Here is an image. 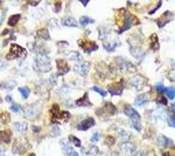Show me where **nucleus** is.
Wrapping results in <instances>:
<instances>
[{
    "label": "nucleus",
    "instance_id": "nucleus-18",
    "mask_svg": "<svg viewBox=\"0 0 175 156\" xmlns=\"http://www.w3.org/2000/svg\"><path fill=\"white\" fill-rule=\"evenodd\" d=\"M149 46L153 51H158L159 49V39L156 34H152L149 36Z\"/></svg>",
    "mask_w": 175,
    "mask_h": 156
},
{
    "label": "nucleus",
    "instance_id": "nucleus-15",
    "mask_svg": "<svg viewBox=\"0 0 175 156\" xmlns=\"http://www.w3.org/2000/svg\"><path fill=\"white\" fill-rule=\"evenodd\" d=\"M61 24L63 26H67V27H77V21L76 19L71 18V17H65L61 20Z\"/></svg>",
    "mask_w": 175,
    "mask_h": 156
},
{
    "label": "nucleus",
    "instance_id": "nucleus-2",
    "mask_svg": "<svg viewBox=\"0 0 175 156\" xmlns=\"http://www.w3.org/2000/svg\"><path fill=\"white\" fill-rule=\"evenodd\" d=\"M50 115H52L53 122H58V121L64 122V121L69 120V118H70V114L68 112H62L57 104H54L50 108Z\"/></svg>",
    "mask_w": 175,
    "mask_h": 156
},
{
    "label": "nucleus",
    "instance_id": "nucleus-50",
    "mask_svg": "<svg viewBox=\"0 0 175 156\" xmlns=\"http://www.w3.org/2000/svg\"><path fill=\"white\" fill-rule=\"evenodd\" d=\"M33 130H34V133H37V130H40V127H33Z\"/></svg>",
    "mask_w": 175,
    "mask_h": 156
},
{
    "label": "nucleus",
    "instance_id": "nucleus-34",
    "mask_svg": "<svg viewBox=\"0 0 175 156\" xmlns=\"http://www.w3.org/2000/svg\"><path fill=\"white\" fill-rule=\"evenodd\" d=\"M165 93L167 94L168 99H171V100H174L175 99V88L174 87H168V88H166V92H165Z\"/></svg>",
    "mask_w": 175,
    "mask_h": 156
},
{
    "label": "nucleus",
    "instance_id": "nucleus-13",
    "mask_svg": "<svg viewBox=\"0 0 175 156\" xmlns=\"http://www.w3.org/2000/svg\"><path fill=\"white\" fill-rule=\"evenodd\" d=\"M93 126H95V119L93 118H88V119H85L84 121H82L80 125L77 126V128L80 130H88V129H90Z\"/></svg>",
    "mask_w": 175,
    "mask_h": 156
},
{
    "label": "nucleus",
    "instance_id": "nucleus-32",
    "mask_svg": "<svg viewBox=\"0 0 175 156\" xmlns=\"http://www.w3.org/2000/svg\"><path fill=\"white\" fill-rule=\"evenodd\" d=\"M0 121L2 123H8L9 122V114L7 112H0Z\"/></svg>",
    "mask_w": 175,
    "mask_h": 156
},
{
    "label": "nucleus",
    "instance_id": "nucleus-5",
    "mask_svg": "<svg viewBox=\"0 0 175 156\" xmlns=\"http://www.w3.org/2000/svg\"><path fill=\"white\" fill-rule=\"evenodd\" d=\"M78 45L87 52V53H91L93 51H97L98 49V45L93 41H90V40H78Z\"/></svg>",
    "mask_w": 175,
    "mask_h": 156
},
{
    "label": "nucleus",
    "instance_id": "nucleus-43",
    "mask_svg": "<svg viewBox=\"0 0 175 156\" xmlns=\"http://www.w3.org/2000/svg\"><path fill=\"white\" fill-rule=\"evenodd\" d=\"M132 125H133V127H134V129H137L138 131L141 130V123H140V121H133Z\"/></svg>",
    "mask_w": 175,
    "mask_h": 156
},
{
    "label": "nucleus",
    "instance_id": "nucleus-23",
    "mask_svg": "<svg viewBox=\"0 0 175 156\" xmlns=\"http://www.w3.org/2000/svg\"><path fill=\"white\" fill-rule=\"evenodd\" d=\"M60 144H61V147H62V152H63L64 155H70V154L74 152L72 148H71V146H70L68 142H65V141H61Z\"/></svg>",
    "mask_w": 175,
    "mask_h": 156
},
{
    "label": "nucleus",
    "instance_id": "nucleus-55",
    "mask_svg": "<svg viewBox=\"0 0 175 156\" xmlns=\"http://www.w3.org/2000/svg\"><path fill=\"white\" fill-rule=\"evenodd\" d=\"M172 109H174V110H175V103H173V104H172Z\"/></svg>",
    "mask_w": 175,
    "mask_h": 156
},
{
    "label": "nucleus",
    "instance_id": "nucleus-12",
    "mask_svg": "<svg viewBox=\"0 0 175 156\" xmlns=\"http://www.w3.org/2000/svg\"><path fill=\"white\" fill-rule=\"evenodd\" d=\"M145 78H143L141 75H136L132 80H131V85L134 87V88H137V89H140V88H143L144 86H145Z\"/></svg>",
    "mask_w": 175,
    "mask_h": 156
},
{
    "label": "nucleus",
    "instance_id": "nucleus-36",
    "mask_svg": "<svg viewBox=\"0 0 175 156\" xmlns=\"http://www.w3.org/2000/svg\"><path fill=\"white\" fill-rule=\"evenodd\" d=\"M61 134V130H60V128H58L57 126H54L52 129H50V133H49V135L52 136V137H56Z\"/></svg>",
    "mask_w": 175,
    "mask_h": 156
},
{
    "label": "nucleus",
    "instance_id": "nucleus-16",
    "mask_svg": "<svg viewBox=\"0 0 175 156\" xmlns=\"http://www.w3.org/2000/svg\"><path fill=\"white\" fill-rule=\"evenodd\" d=\"M26 152V147L21 143L20 140H18L13 146V154H24Z\"/></svg>",
    "mask_w": 175,
    "mask_h": 156
},
{
    "label": "nucleus",
    "instance_id": "nucleus-29",
    "mask_svg": "<svg viewBox=\"0 0 175 156\" xmlns=\"http://www.w3.org/2000/svg\"><path fill=\"white\" fill-rule=\"evenodd\" d=\"M92 22H95V20L89 17H81V19H80V24L82 27H85L88 24H92Z\"/></svg>",
    "mask_w": 175,
    "mask_h": 156
},
{
    "label": "nucleus",
    "instance_id": "nucleus-52",
    "mask_svg": "<svg viewBox=\"0 0 175 156\" xmlns=\"http://www.w3.org/2000/svg\"><path fill=\"white\" fill-rule=\"evenodd\" d=\"M6 100H7L8 102H12V97H11L9 95H7V96H6Z\"/></svg>",
    "mask_w": 175,
    "mask_h": 156
},
{
    "label": "nucleus",
    "instance_id": "nucleus-48",
    "mask_svg": "<svg viewBox=\"0 0 175 156\" xmlns=\"http://www.w3.org/2000/svg\"><path fill=\"white\" fill-rule=\"evenodd\" d=\"M60 9H61V2H57V4H56V6H55V12L58 13V12H60Z\"/></svg>",
    "mask_w": 175,
    "mask_h": 156
},
{
    "label": "nucleus",
    "instance_id": "nucleus-49",
    "mask_svg": "<svg viewBox=\"0 0 175 156\" xmlns=\"http://www.w3.org/2000/svg\"><path fill=\"white\" fill-rule=\"evenodd\" d=\"M161 4H162V2H161V1H160V2H159V4H158V6H156V7H155V8H154V9H152V11H151V12H149V14H153V13H154V12H155V9H158V8H159V7H160V6H161Z\"/></svg>",
    "mask_w": 175,
    "mask_h": 156
},
{
    "label": "nucleus",
    "instance_id": "nucleus-40",
    "mask_svg": "<svg viewBox=\"0 0 175 156\" xmlns=\"http://www.w3.org/2000/svg\"><path fill=\"white\" fill-rule=\"evenodd\" d=\"M92 143H96V142H98L99 141V133L98 131H95L93 133V135L91 136V140H90Z\"/></svg>",
    "mask_w": 175,
    "mask_h": 156
},
{
    "label": "nucleus",
    "instance_id": "nucleus-46",
    "mask_svg": "<svg viewBox=\"0 0 175 156\" xmlns=\"http://www.w3.org/2000/svg\"><path fill=\"white\" fill-rule=\"evenodd\" d=\"M133 156H146V153L144 150H138V152H136Z\"/></svg>",
    "mask_w": 175,
    "mask_h": 156
},
{
    "label": "nucleus",
    "instance_id": "nucleus-11",
    "mask_svg": "<svg viewBox=\"0 0 175 156\" xmlns=\"http://www.w3.org/2000/svg\"><path fill=\"white\" fill-rule=\"evenodd\" d=\"M56 65H57V75L67 74L70 70V67L68 66L67 61H64L62 59H58L57 61H56Z\"/></svg>",
    "mask_w": 175,
    "mask_h": 156
},
{
    "label": "nucleus",
    "instance_id": "nucleus-6",
    "mask_svg": "<svg viewBox=\"0 0 175 156\" xmlns=\"http://www.w3.org/2000/svg\"><path fill=\"white\" fill-rule=\"evenodd\" d=\"M133 19H134V17H132L131 14H128V13L125 12V21H124V25H123L121 28L118 31V33H119V34L124 33L125 31H127V30L131 28V26H132L133 22H138L137 20H133Z\"/></svg>",
    "mask_w": 175,
    "mask_h": 156
},
{
    "label": "nucleus",
    "instance_id": "nucleus-53",
    "mask_svg": "<svg viewBox=\"0 0 175 156\" xmlns=\"http://www.w3.org/2000/svg\"><path fill=\"white\" fill-rule=\"evenodd\" d=\"M70 156H78V154H77L76 152H72V153L70 154Z\"/></svg>",
    "mask_w": 175,
    "mask_h": 156
},
{
    "label": "nucleus",
    "instance_id": "nucleus-54",
    "mask_svg": "<svg viewBox=\"0 0 175 156\" xmlns=\"http://www.w3.org/2000/svg\"><path fill=\"white\" fill-rule=\"evenodd\" d=\"M30 5H32V6H36V5H39V1H36V2H30Z\"/></svg>",
    "mask_w": 175,
    "mask_h": 156
},
{
    "label": "nucleus",
    "instance_id": "nucleus-4",
    "mask_svg": "<svg viewBox=\"0 0 175 156\" xmlns=\"http://www.w3.org/2000/svg\"><path fill=\"white\" fill-rule=\"evenodd\" d=\"M41 110H42V106H41L40 102L33 103V104H30V106H28L26 108V110H25V118L28 119V120H33V119H35V118H37L40 115Z\"/></svg>",
    "mask_w": 175,
    "mask_h": 156
},
{
    "label": "nucleus",
    "instance_id": "nucleus-28",
    "mask_svg": "<svg viewBox=\"0 0 175 156\" xmlns=\"http://www.w3.org/2000/svg\"><path fill=\"white\" fill-rule=\"evenodd\" d=\"M105 110H106L109 114H111V115H115L117 113V108L111 102H106V103H105Z\"/></svg>",
    "mask_w": 175,
    "mask_h": 156
},
{
    "label": "nucleus",
    "instance_id": "nucleus-25",
    "mask_svg": "<svg viewBox=\"0 0 175 156\" xmlns=\"http://www.w3.org/2000/svg\"><path fill=\"white\" fill-rule=\"evenodd\" d=\"M120 149L123 152H125V153H132L134 150V146L132 143H130V142H124V143L120 144Z\"/></svg>",
    "mask_w": 175,
    "mask_h": 156
},
{
    "label": "nucleus",
    "instance_id": "nucleus-3",
    "mask_svg": "<svg viewBox=\"0 0 175 156\" xmlns=\"http://www.w3.org/2000/svg\"><path fill=\"white\" fill-rule=\"evenodd\" d=\"M26 54H27V51H26L25 48H22V47L19 46V45L13 44V45L11 46V48H9V52H8L7 55H6V59L13 60V59H16V58H22V57H25Z\"/></svg>",
    "mask_w": 175,
    "mask_h": 156
},
{
    "label": "nucleus",
    "instance_id": "nucleus-10",
    "mask_svg": "<svg viewBox=\"0 0 175 156\" xmlns=\"http://www.w3.org/2000/svg\"><path fill=\"white\" fill-rule=\"evenodd\" d=\"M123 89H124L123 81L117 82V83H112V85L109 86V92H110V94H112V95H121Z\"/></svg>",
    "mask_w": 175,
    "mask_h": 156
},
{
    "label": "nucleus",
    "instance_id": "nucleus-42",
    "mask_svg": "<svg viewBox=\"0 0 175 156\" xmlns=\"http://www.w3.org/2000/svg\"><path fill=\"white\" fill-rule=\"evenodd\" d=\"M155 88H156V91L159 92V93H164V92H166V87L165 86H162V83H158L156 86H155Z\"/></svg>",
    "mask_w": 175,
    "mask_h": 156
},
{
    "label": "nucleus",
    "instance_id": "nucleus-22",
    "mask_svg": "<svg viewBox=\"0 0 175 156\" xmlns=\"http://www.w3.org/2000/svg\"><path fill=\"white\" fill-rule=\"evenodd\" d=\"M27 122H14L13 123V128L15 131L18 133H25L27 130Z\"/></svg>",
    "mask_w": 175,
    "mask_h": 156
},
{
    "label": "nucleus",
    "instance_id": "nucleus-9",
    "mask_svg": "<svg viewBox=\"0 0 175 156\" xmlns=\"http://www.w3.org/2000/svg\"><path fill=\"white\" fill-rule=\"evenodd\" d=\"M124 113L132 120V122H133V121H140V115H139V113H138L137 110H134L132 107H130V106H125V108H124Z\"/></svg>",
    "mask_w": 175,
    "mask_h": 156
},
{
    "label": "nucleus",
    "instance_id": "nucleus-14",
    "mask_svg": "<svg viewBox=\"0 0 175 156\" xmlns=\"http://www.w3.org/2000/svg\"><path fill=\"white\" fill-rule=\"evenodd\" d=\"M98 154V148L96 146H89L82 148V156H96Z\"/></svg>",
    "mask_w": 175,
    "mask_h": 156
},
{
    "label": "nucleus",
    "instance_id": "nucleus-1",
    "mask_svg": "<svg viewBox=\"0 0 175 156\" xmlns=\"http://www.w3.org/2000/svg\"><path fill=\"white\" fill-rule=\"evenodd\" d=\"M33 67L36 72H40V73L49 72L52 69V63H50L49 57L47 54H44L43 52L37 51L34 57V66Z\"/></svg>",
    "mask_w": 175,
    "mask_h": 156
},
{
    "label": "nucleus",
    "instance_id": "nucleus-45",
    "mask_svg": "<svg viewBox=\"0 0 175 156\" xmlns=\"http://www.w3.org/2000/svg\"><path fill=\"white\" fill-rule=\"evenodd\" d=\"M7 66H8V65H7V62H6L5 60H1V59H0V69H1V70L6 69V68H7Z\"/></svg>",
    "mask_w": 175,
    "mask_h": 156
},
{
    "label": "nucleus",
    "instance_id": "nucleus-30",
    "mask_svg": "<svg viewBox=\"0 0 175 156\" xmlns=\"http://www.w3.org/2000/svg\"><path fill=\"white\" fill-rule=\"evenodd\" d=\"M20 18H21V15H20V14H14V15H12V17L8 19V21H7V22H8V25H9V26H15V25H16V22L19 21V19H20Z\"/></svg>",
    "mask_w": 175,
    "mask_h": 156
},
{
    "label": "nucleus",
    "instance_id": "nucleus-27",
    "mask_svg": "<svg viewBox=\"0 0 175 156\" xmlns=\"http://www.w3.org/2000/svg\"><path fill=\"white\" fill-rule=\"evenodd\" d=\"M118 45H120V44L119 42H104V48L108 52H113Z\"/></svg>",
    "mask_w": 175,
    "mask_h": 156
},
{
    "label": "nucleus",
    "instance_id": "nucleus-31",
    "mask_svg": "<svg viewBox=\"0 0 175 156\" xmlns=\"http://www.w3.org/2000/svg\"><path fill=\"white\" fill-rule=\"evenodd\" d=\"M68 57H69V59H71V60H76V61H81V54L78 53V52H69L68 53Z\"/></svg>",
    "mask_w": 175,
    "mask_h": 156
},
{
    "label": "nucleus",
    "instance_id": "nucleus-21",
    "mask_svg": "<svg viewBox=\"0 0 175 156\" xmlns=\"http://www.w3.org/2000/svg\"><path fill=\"white\" fill-rule=\"evenodd\" d=\"M11 136H12V133L9 130H1L0 131V143L1 142L8 143L11 141Z\"/></svg>",
    "mask_w": 175,
    "mask_h": 156
},
{
    "label": "nucleus",
    "instance_id": "nucleus-24",
    "mask_svg": "<svg viewBox=\"0 0 175 156\" xmlns=\"http://www.w3.org/2000/svg\"><path fill=\"white\" fill-rule=\"evenodd\" d=\"M36 36L40 38V39H44V40H49L50 39V35H49L47 28H40L39 31L36 32Z\"/></svg>",
    "mask_w": 175,
    "mask_h": 156
},
{
    "label": "nucleus",
    "instance_id": "nucleus-20",
    "mask_svg": "<svg viewBox=\"0 0 175 156\" xmlns=\"http://www.w3.org/2000/svg\"><path fill=\"white\" fill-rule=\"evenodd\" d=\"M148 102V96L146 95V94H140V95H138L137 97H136V100H134V104L136 106H144L145 103Z\"/></svg>",
    "mask_w": 175,
    "mask_h": 156
},
{
    "label": "nucleus",
    "instance_id": "nucleus-38",
    "mask_svg": "<svg viewBox=\"0 0 175 156\" xmlns=\"http://www.w3.org/2000/svg\"><path fill=\"white\" fill-rule=\"evenodd\" d=\"M11 110L14 112V113H20V112H21V107H20L19 104H16V103H12Z\"/></svg>",
    "mask_w": 175,
    "mask_h": 156
},
{
    "label": "nucleus",
    "instance_id": "nucleus-26",
    "mask_svg": "<svg viewBox=\"0 0 175 156\" xmlns=\"http://www.w3.org/2000/svg\"><path fill=\"white\" fill-rule=\"evenodd\" d=\"M14 86H15L14 81H7V82H1L0 83V88L5 89V91H11V89L14 88Z\"/></svg>",
    "mask_w": 175,
    "mask_h": 156
},
{
    "label": "nucleus",
    "instance_id": "nucleus-47",
    "mask_svg": "<svg viewBox=\"0 0 175 156\" xmlns=\"http://www.w3.org/2000/svg\"><path fill=\"white\" fill-rule=\"evenodd\" d=\"M168 125L171 126V127H174L175 128V118L173 116V118H171L169 120H168Z\"/></svg>",
    "mask_w": 175,
    "mask_h": 156
},
{
    "label": "nucleus",
    "instance_id": "nucleus-19",
    "mask_svg": "<svg viewBox=\"0 0 175 156\" xmlns=\"http://www.w3.org/2000/svg\"><path fill=\"white\" fill-rule=\"evenodd\" d=\"M159 144H160L161 147H164V148H167V147H169V146L173 144V141H172L171 139L166 137L165 135H160V136H159Z\"/></svg>",
    "mask_w": 175,
    "mask_h": 156
},
{
    "label": "nucleus",
    "instance_id": "nucleus-44",
    "mask_svg": "<svg viewBox=\"0 0 175 156\" xmlns=\"http://www.w3.org/2000/svg\"><path fill=\"white\" fill-rule=\"evenodd\" d=\"M119 134H120V136L123 137V139H127L128 136H130V133L128 131H126V130H119Z\"/></svg>",
    "mask_w": 175,
    "mask_h": 156
},
{
    "label": "nucleus",
    "instance_id": "nucleus-35",
    "mask_svg": "<svg viewBox=\"0 0 175 156\" xmlns=\"http://www.w3.org/2000/svg\"><path fill=\"white\" fill-rule=\"evenodd\" d=\"M156 103H159V104H164V106H166L168 102H167V99H166V96H164L162 94H159V96L156 97Z\"/></svg>",
    "mask_w": 175,
    "mask_h": 156
},
{
    "label": "nucleus",
    "instance_id": "nucleus-33",
    "mask_svg": "<svg viewBox=\"0 0 175 156\" xmlns=\"http://www.w3.org/2000/svg\"><path fill=\"white\" fill-rule=\"evenodd\" d=\"M19 92H20V94H21L22 99H27V97L29 96V92H30V91H29L28 87L25 86V87H20V88H19Z\"/></svg>",
    "mask_w": 175,
    "mask_h": 156
},
{
    "label": "nucleus",
    "instance_id": "nucleus-41",
    "mask_svg": "<svg viewBox=\"0 0 175 156\" xmlns=\"http://www.w3.org/2000/svg\"><path fill=\"white\" fill-rule=\"evenodd\" d=\"M92 91H93V92H97L98 94H100L102 96H106V92H105V91H103V89H100V88H98V87H96V86L92 87Z\"/></svg>",
    "mask_w": 175,
    "mask_h": 156
},
{
    "label": "nucleus",
    "instance_id": "nucleus-39",
    "mask_svg": "<svg viewBox=\"0 0 175 156\" xmlns=\"http://www.w3.org/2000/svg\"><path fill=\"white\" fill-rule=\"evenodd\" d=\"M105 141H106L105 143H106L108 146H113V144H115V137H113V136H109V135H108V136L105 137Z\"/></svg>",
    "mask_w": 175,
    "mask_h": 156
},
{
    "label": "nucleus",
    "instance_id": "nucleus-51",
    "mask_svg": "<svg viewBox=\"0 0 175 156\" xmlns=\"http://www.w3.org/2000/svg\"><path fill=\"white\" fill-rule=\"evenodd\" d=\"M0 156H5V150L2 148H0Z\"/></svg>",
    "mask_w": 175,
    "mask_h": 156
},
{
    "label": "nucleus",
    "instance_id": "nucleus-17",
    "mask_svg": "<svg viewBox=\"0 0 175 156\" xmlns=\"http://www.w3.org/2000/svg\"><path fill=\"white\" fill-rule=\"evenodd\" d=\"M76 104L80 106V107H88V106H91L92 103H91L90 100H89V95H88V93L84 94L83 97L78 99V100L76 101Z\"/></svg>",
    "mask_w": 175,
    "mask_h": 156
},
{
    "label": "nucleus",
    "instance_id": "nucleus-8",
    "mask_svg": "<svg viewBox=\"0 0 175 156\" xmlns=\"http://www.w3.org/2000/svg\"><path fill=\"white\" fill-rule=\"evenodd\" d=\"M173 17H174V14L172 13V12H166V13H164L158 20H156V22H158V26L160 27V28H162L166 24H168L172 19H173Z\"/></svg>",
    "mask_w": 175,
    "mask_h": 156
},
{
    "label": "nucleus",
    "instance_id": "nucleus-37",
    "mask_svg": "<svg viewBox=\"0 0 175 156\" xmlns=\"http://www.w3.org/2000/svg\"><path fill=\"white\" fill-rule=\"evenodd\" d=\"M69 140H70L71 142H74V144H75L76 147H78V148H81V147H82V143H81L80 139H77L76 136H74V135H70V136H69Z\"/></svg>",
    "mask_w": 175,
    "mask_h": 156
},
{
    "label": "nucleus",
    "instance_id": "nucleus-7",
    "mask_svg": "<svg viewBox=\"0 0 175 156\" xmlns=\"http://www.w3.org/2000/svg\"><path fill=\"white\" fill-rule=\"evenodd\" d=\"M75 72H77L80 75H87L89 69H90V63L87 61H80L77 65H75L74 67Z\"/></svg>",
    "mask_w": 175,
    "mask_h": 156
}]
</instances>
